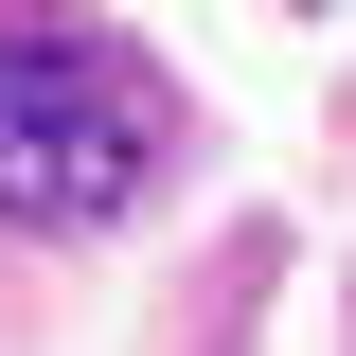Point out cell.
Listing matches in <instances>:
<instances>
[{"label": "cell", "mask_w": 356, "mask_h": 356, "mask_svg": "<svg viewBox=\"0 0 356 356\" xmlns=\"http://www.w3.org/2000/svg\"><path fill=\"white\" fill-rule=\"evenodd\" d=\"M143 161H161V125L89 36H0V214H36V232L125 214Z\"/></svg>", "instance_id": "6da1fadb"}]
</instances>
